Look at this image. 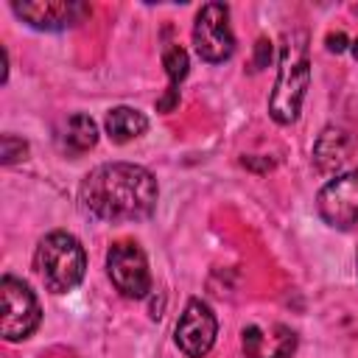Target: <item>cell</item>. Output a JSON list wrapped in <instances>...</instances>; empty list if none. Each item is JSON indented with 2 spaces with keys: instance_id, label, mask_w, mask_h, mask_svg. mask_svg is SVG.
Here are the masks:
<instances>
[{
  "instance_id": "cell-5",
  "label": "cell",
  "mask_w": 358,
  "mask_h": 358,
  "mask_svg": "<svg viewBox=\"0 0 358 358\" xmlns=\"http://www.w3.org/2000/svg\"><path fill=\"white\" fill-rule=\"evenodd\" d=\"M193 45L196 53L210 64L227 62L235 53V34L229 25V8L224 3L201 6L193 25Z\"/></svg>"
},
{
  "instance_id": "cell-11",
  "label": "cell",
  "mask_w": 358,
  "mask_h": 358,
  "mask_svg": "<svg viewBox=\"0 0 358 358\" xmlns=\"http://www.w3.org/2000/svg\"><path fill=\"white\" fill-rule=\"evenodd\" d=\"M162 64H165V73H168V90H165V95L157 101V109H159V112H171V109L176 106V101H179V84H182V78L187 76L190 62H187L185 48L171 45V48L162 53Z\"/></svg>"
},
{
  "instance_id": "cell-10",
  "label": "cell",
  "mask_w": 358,
  "mask_h": 358,
  "mask_svg": "<svg viewBox=\"0 0 358 358\" xmlns=\"http://www.w3.org/2000/svg\"><path fill=\"white\" fill-rule=\"evenodd\" d=\"M296 350V336L285 324H271L268 333L257 324L243 330V355L246 358H291Z\"/></svg>"
},
{
  "instance_id": "cell-7",
  "label": "cell",
  "mask_w": 358,
  "mask_h": 358,
  "mask_svg": "<svg viewBox=\"0 0 358 358\" xmlns=\"http://www.w3.org/2000/svg\"><path fill=\"white\" fill-rule=\"evenodd\" d=\"M316 210L322 221L333 229H350L358 224V168L330 179L319 196Z\"/></svg>"
},
{
  "instance_id": "cell-8",
  "label": "cell",
  "mask_w": 358,
  "mask_h": 358,
  "mask_svg": "<svg viewBox=\"0 0 358 358\" xmlns=\"http://www.w3.org/2000/svg\"><path fill=\"white\" fill-rule=\"evenodd\" d=\"M215 336H218V322L210 305L201 299H190L176 322V333H173L176 347L187 358H204L213 350Z\"/></svg>"
},
{
  "instance_id": "cell-1",
  "label": "cell",
  "mask_w": 358,
  "mask_h": 358,
  "mask_svg": "<svg viewBox=\"0 0 358 358\" xmlns=\"http://www.w3.org/2000/svg\"><path fill=\"white\" fill-rule=\"evenodd\" d=\"M159 199L157 179L134 162H106L90 171L78 187L81 207L101 221H143Z\"/></svg>"
},
{
  "instance_id": "cell-18",
  "label": "cell",
  "mask_w": 358,
  "mask_h": 358,
  "mask_svg": "<svg viewBox=\"0 0 358 358\" xmlns=\"http://www.w3.org/2000/svg\"><path fill=\"white\" fill-rule=\"evenodd\" d=\"M352 56H355V59H358V39H355V42H352Z\"/></svg>"
},
{
  "instance_id": "cell-14",
  "label": "cell",
  "mask_w": 358,
  "mask_h": 358,
  "mask_svg": "<svg viewBox=\"0 0 358 358\" xmlns=\"http://www.w3.org/2000/svg\"><path fill=\"white\" fill-rule=\"evenodd\" d=\"M347 157V134L341 129H324L316 148H313V159L322 171H333L344 162Z\"/></svg>"
},
{
  "instance_id": "cell-12",
  "label": "cell",
  "mask_w": 358,
  "mask_h": 358,
  "mask_svg": "<svg viewBox=\"0 0 358 358\" xmlns=\"http://www.w3.org/2000/svg\"><path fill=\"white\" fill-rule=\"evenodd\" d=\"M145 129H148V117L131 106H115L106 115V134L115 143H129V140L145 134Z\"/></svg>"
},
{
  "instance_id": "cell-17",
  "label": "cell",
  "mask_w": 358,
  "mask_h": 358,
  "mask_svg": "<svg viewBox=\"0 0 358 358\" xmlns=\"http://www.w3.org/2000/svg\"><path fill=\"white\" fill-rule=\"evenodd\" d=\"M327 50L330 53H341V50H347V36L338 31V34H330L327 36Z\"/></svg>"
},
{
  "instance_id": "cell-13",
  "label": "cell",
  "mask_w": 358,
  "mask_h": 358,
  "mask_svg": "<svg viewBox=\"0 0 358 358\" xmlns=\"http://www.w3.org/2000/svg\"><path fill=\"white\" fill-rule=\"evenodd\" d=\"M98 143V126L90 115L84 112H76L70 120H67V129H64V148L70 154H84L90 148H95Z\"/></svg>"
},
{
  "instance_id": "cell-4",
  "label": "cell",
  "mask_w": 358,
  "mask_h": 358,
  "mask_svg": "<svg viewBox=\"0 0 358 358\" xmlns=\"http://www.w3.org/2000/svg\"><path fill=\"white\" fill-rule=\"evenodd\" d=\"M42 322L36 294L17 277L0 280V333L6 341H25Z\"/></svg>"
},
{
  "instance_id": "cell-2",
  "label": "cell",
  "mask_w": 358,
  "mask_h": 358,
  "mask_svg": "<svg viewBox=\"0 0 358 358\" xmlns=\"http://www.w3.org/2000/svg\"><path fill=\"white\" fill-rule=\"evenodd\" d=\"M310 84V59H308V34L305 31H291L282 39V53H280V70L274 90L268 95V115L280 123L288 126L299 117L305 90Z\"/></svg>"
},
{
  "instance_id": "cell-15",
  "label": "cell",
  "mask_w": 358,
  "mask_h": 358,
  "mask_svg": "<svg viewBox=\"0 0 358 358\" xmlns=\"http://www.w3.org/2000/svg\"><path fill=\"white\" fill-rule=\"evenodd\" d=\"M25 154H28V143L25 140H20L14 134H3L0 137V162L3 165H14V162L25 159Z\"/></svg>"
},
{
  "instance_id": "cell-6",
  "label": "cell",
  "mask_w": 358,
  "mask_h": 358,
  "mask_svg": "<svg viewBox=\"0 0 358 358\" xmlns=\"http://www.w3.org/2000/svg\"><path fill=\"white\" fill-rule=\"evenodd\" d=\"M106 274L112 285L129 299H140L151 291V271H148L145 252L131 241L112 243L106 255Z\"/></svg>"
},
{
  "instance_id": "cell-9",
  "label": "cell",
  "mask_w": 358,
  "mask_h": 358,
  "mask_svg": "<svg viewBox=\"0 0 358 358\" xmlns=\"http://www.w3.org/2000/svg\"><path fill=\"white\" fill-rule=\"evenodd\" d=\"M11 8L36 31H64L81 22L84 14H90L84 3H73V0H25V3H11Z\"/></svg>"
},
{
  "instance_id": "cell-3",
  "label": "cell",
  "mask_w": 358,
  "mask_h": 358,
  "mask_svg": "<svg viewBox=\"0 0 358 358\" xmlns=\"http://www.w3.org/2000/svg\"><path fill=\"white\" fill-rule=\"evenodd\" d=\"M34 268L50 294H67L84 280L87 271L84 246L78 243L76 235L64 229L48 232L34 252Z\"/></svg>"
},
{
  "instance_id": "cell-16",
  "label": "cell",
  "mask_w": 358,
  "mask_h": 358,
  "mask_svg": "<svg viewBox=\"0 0 358 358\" xmlns=\"http://www.w3.org/2000/svg\"><path fill=\"white\" fill-rule=\"evenodd\" d=\"M268 62H271V42L268 39H257V45H255V70L268 67Z\"/></svg>"
}]
</instances>
